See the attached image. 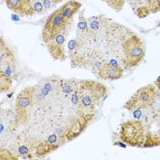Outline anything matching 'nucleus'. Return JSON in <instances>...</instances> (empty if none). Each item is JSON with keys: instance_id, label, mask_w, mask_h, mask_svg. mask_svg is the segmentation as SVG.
Listing matches in <instances>:
<instances>
[{"instance_id": "6ab92c4d", "label": "nucleus", "mask_w": 160, "mask_h": 160, "mask_svg": "<svg viewBox=\"0 0 160 160\" xmlns=\"http://www.w3.org/2000/svg\"><path fill=\"white\" fill-rule=\"evenodd\" d=\"M52 2H53V3H54L56 6H57L58 4H60L61 2H62V0H52Z\"/></svg>"}, {"instance_id": "6e6552de", "label": "nucleus", "mask_w": 160, "mask_h": 160, "mask_svg": "<svg viewBox=\"0 0 160 160\" xmlns=\"http://www.w3.org/2000/svg\"><path fill=\"white\" fill-rule=\"evenodd\" d=\"M71 29H67L62 32L61 34L57 35L52 39H50L49 42H47L45 45L48 49L50 56L55 61H61L64 62L67 59V53L65 49V44L67 41L68 36L70 34Z\"/></svg>"}, {"instance_id": "f8f14e48", "label": "nucleus", "mask_w": 160, "mask_h": 160, "mask_svg": "<svg viewBox=\"0 0 160 160\" xmlns=\"http://www.w3.org/2000/svg\"><path fill=\"white\" fill-rule=\"evenodd\" d=\"M82 4L76 0H70L59 8V11L69 21H73L74 15L81 10Z\"/></svg>"}, {"instance_id": "9d476101", "label": "nucleus", "mask_w": 160, "mask_h": 160, "mask_svg": "<svg viewBox=\"0 0 160 160\" xmlns=\"http://www.w3.org/2000/svg\"><path fill=\"white\" fill-rule=\"evenodd\" d=\"M7 8L20 17H32L36 15L31 0H4Z\"/></svg>"}, {"instance_id": "f03ea898", "label": "nucleus", "mask_w": 160, "mask_h": 160, "mask_svg": "<svg viewBox=\"0 0 160 160\" xmlns=\"http://www.w3.org/2000/svg\"><path fill=\"white\" fill-rule=\"evenodd\" d=\"M134 118L140 119L145 130V143L143 148L160 147V110L154 106L148 109L133 111Z\"/></svg>"}, {"instance_id": "9b49d317", "label": "nucleus", "mask_w": 160, "mask_h": 160, "mask_svg": "<svg viewBox=\"0 0 160 160\" xmlns=\"http://www.w3.org/2000/svg\"><path fill=\"white\" fill-rule=\"evenodd\" d=\"M18 64V59L15 49L5 40L3 36L0 38V65Z\"/></svg>"}, {"instance_id": "0eeeda50", "label": "nucleus", "mask_w": 160, "mask_h": 160, "mask_svg": "<svg viewBox=\"0 0 160 160\" xmlns=\"http://www.w3.org/2000/svg\"><path fill=\"white\" fill-rule=\"evenodd\" d=\"M72 27H73V21L67 20L61 14L58 8L55 9L47 18L45 24L43 26L42 35H41L43 43L46 44L50 39L61 34L63 31L67 29H72Z\"/></svg>"}, {"instance_id": "2eb2a0df", "label": "nucleus", "mask_w": 160, "mask_h": 160, "mask_svg": "<svg viewBox=\"0 0 160 160\" xmlns=\"http://www.w3.org/2000/svg\"><path fill=\"white\" fill-rule=\"evenodd\" d=\"M13 82L14 81L12 79L6 76L4 73L0 72V91H1V92H7L8 93L9 91H11Z\"/></svg>"}, {"instance_id": "7ed1b4c3", "label": "nucleus", "mask_w": 160, "mask_h": 160, "mask_svg": "<svg viewBox=\"0 0 160 160\" xmlns=\"http://www.w3.org/2000/svg\"><path fill=\"white\" fill-rule=\"evenodd\" d=\"M146 56V45L136 33L131 34L122 43L121 64L124 70H131L138 66Z\"/></svg>"}, {"instance_id": "39448f33", "label": "nucleus", "mask_w": 160, "mask_h": 160, "mask_svg": "<svg viewBox=\"0 0 160 160\" xmlns=\"http://www.w3.org/2000/svg\"><path fill=\"white\" fill-rule=\"evenodd\" d=\"M119 136L124 144L134 147L143 148L145 143V130L140 119H129L122 123Z\"/></svg>"}, {"instance_id": "aec40b11", "label": "nucleus", "mask_w": 160, "mask_h": 160, "mask_svg": "<svg viewBox=\"0 0 160 160\" xmlns=\"http://www.w3.org/2000/svg\"><path fill=\"white\" fill-rule=\"evenodd\" d=\"M159 27H160V20H159V21H158V25L156 26V28H159Z\"/></svg>"}, {"instance_id": "423d86ee", "label": "nucleus", "mask_w": 160, "mask_h": 160, "mask_svg": "<svg viewBox=\"0 0 160 160\" xmlns=\"http://www.w3.org/2000/svg\"><path fill=\"white\" fill-rule=\"evenodd\" d=\"M36 86H28L18 92L15 100V118L18 126L26 125L29 110L35 102Z\"/></svg>"}, {"instance_id": "f3484780", "label": "nucleus", "mask_w": 160, "mask_h": 160, "mask_svg": "<svg viewBox=\"0 0 160 160\" xmlns=\"http://www.w3.org/2000/svg\"><path fill=\"white\" fill-rule=\"evenodd\" d=\"M32 2V6L34 8V11L38 15H42L44 13H46L47 11L45 10V8L42 4V2L40 0H31Z\"/></svg>"}, {"instance_id": "4468645a", "label": "nucleus", "mask_w": 160, "mask_h": 160, "mask_svg": "<svg viewBox=\"0 0 160 160\" xmlns=\"http://www.w3.org/2000/svg\"><path fill=\"white\" fill-rule=\"evenodd\" d=\"M0 72L9 77L13 81H16L18 76V73L17 72V65H12V64L0 65Z\"/></svg>"}, {"instance_id": "dca6fc26", "label": "nucleus", "mask_w": 160, "mask_h": 160, "mask_svg": "<svg viewBox=\"0 0 160 160\" xmlns=\"http://www.w3.org/2000/svg\"><path fill=\"white\" fill-rule=\"evenodd\" d=\"M105 2L112 9H113L116 12H120L123 9V6L126 2V0H102Z\"/></svg>"}, {"instance_id": "f257e3e1", "label": "nucleus", "mask_w": 160, "mask_h": 160, "mask_svg": "<svg viewBox=\"0 0 160 160\" xmlns=\"http://www.w3.org/2000/svg\"><path fill=\"white\" fill-rule=\"evenodd\" d=\"M108 89L104 84L93 80H80L76 91L81 107L87 113H93L105 98Z\"/></svg>"}, {"instance_id": "ddd939ff", "label": "nucleus", "mask_w": 160, "mask_h": 160, "mask_svg": "<svg viewBox=\"0 0 160 160\" xmlns=\"http://www.w3.org/2000/svg\"><path fill=\"white\" fill-rule=\"evenodd\" d=\"M79 82H80V80L74 79V78L66 79V80L63 79L62 82V87H61L62 94L69 98L72 93L76 92L78 86H79Z\"/></svg>"}, {"instance_id": "1a4fd4ad", "label": "nucleus", "mask_w": 160, "mask_h": 160, "mask_svg": "<svg viewBox=\"0 0 160 160\" xmlns=\"http://www.w3.org/2000/svg\"><path fill=\"white\" fill-rule=\"evenodd\" d=\"M124 69L122 65H115L112 62L103 63L99 69L96 77L100 80H111L116 81L123 78Z\"/></svg>"}, {"instance_id": "20e7f679", "label": "nucleus", "mask_w": 160, "mask_h": 160, "mask_svg": "<svg viewBox=\"0 0 160 160\" xmlns=\"http://www.w3.org/2000/svg\"><path fill=\"white\" fill-rule=\"evenodd\" d=\"M159 92L155 83L141 87L123 105L125 110L133 112L136 109H148L155 105Z\"/></svg>"}, {"instance_id": "a211bd4d", "label": "nucleus", "mask_w": 160, "mask_h": 160, "mask_svg": "<svg viewBox=\"0 0 160 160\" xmlns=\"http://www.w3.org/2000/svg\"><path fill=\"white\" fill-rule=\"evenodd\" d=\"M155 85L157 87V89H158V91L160 92V76L158 77V79L156 80V82H155Z\"/></svg>"}]
</instances>
